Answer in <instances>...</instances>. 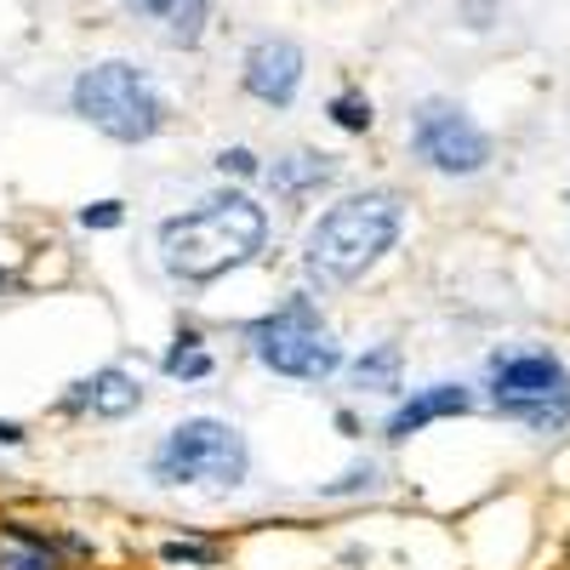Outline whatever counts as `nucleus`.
Masks as SVG:
<instances>
[{
    "mask_svg": "<svg viewBox=\"0 0 570 570\" xmlns=\"http://www.w3.org/2000/svg\"><path fill=\"white\" fill-rule=\"evenodd\" d=\"M149 473L155 485H217V491H234L246 485L252 473V445L234 422L223 416H183L177 428H166L155 456H149Z\"/></svg>",
    "mask_w": 570,
    "mask_h": 570,
    "instance_id": "423d86ee",
    "label": "nucleus"
},
{
    "mask_svg": "<svg viewBox=\"0 0 570 570\" xmlns=\"http://www.w3.org/2000/svg\"><path fill=\"white\" fill-rule=\"evenodd\" d=\"M473 405H480V394L462 389V383H428V389H411V394L389 411L383 440H389V445H405L411 434H422V428L451 422V416H468Z\"/></svg>",
    "mask_w": 570,
    "mask_h": 570,
    "instance_id": "1a4fd4ad",
    "label": "nucleus"
},
{
    "mask_svg": "<svg viewBox=\"0 0 570 570\" xmlns=\"http://www.w3.org/2000/svg\"><path fill=\"white\" fill-rule=\"evenodd\" d=\"M126 223V206L120 200H91L80 206V228H120Z\"/></svg>",
    "mask_w": 570,
    "mask_h": 570,
    "instance_id": "6ab92c4d",
    "label": "nucleus"
},
{
    "mask_svg": "<svg viewBox=\"0 0 570 570\" xmlns=\"http://www.w3.org/2000/svg\"><path fill=\"white\" fill-rule=\"evenodd\" d=\"M246 348L263 371L292 376V383H331L343 371V343L331 337V325L320 320V303L308 292H292L279 308L252 320Z\"/></svg>",
    "mask_w": 570,
    "mask_h": 570,
    "instance_id": "20e7f679",
    "label": "nucleus"
},
{
    "mask_svg": "<svg viewBox=\"0 0 570 570\" xmlns=\"http://www.w3.org/2000/svg\"><path fill=\"white\" fill-rule=\"evenodd\" d=\"M411 155L440 177H480L497 160L491 131L451 98H422L411 115Z\"/></svg>",
    "mask_w": 570,
    "mask_h": 570,
    "instance_id": "0eeeda50",
    "label": "nucleus"
},
{
    "mask_svg": "<svg viewBox=\"0 0 570 570\" xmlns=\"http://www.w3.org/2000/svg\"><path fill=\"white\" fill-rule=\"evenodd\" d=\"M405 234V200L394 188H354L337 206H325L303 234V274L320 292L365 279Z\"/></svg>",
    "mask_w": 570,
    "mask_h": 570,
    "instance_id": "f03ea898",
    "label": "nucleus"
},
{
    "mask_svg": "<svg viewBox=\"0 0 570 570\" xmlns=\"http://www.w3.org/2000/svg\"><path fill=\"white\" fill-rule=\"evenodd\" d=\"M69 104H75V115L86 126H98L115 142H149L166 126L160 86L126 58H104V63L80 69L75 86H69Z\"/></svg>",
    "mask_w": 570,
    "mask_h": 570,
    "instance_id": "39448f33",
    "label": "nucleus"
},
{
    "mask_svg": "<svg viewBox=\"0 0 570 570\" xmlns=\"http://www.w3.org/2000/svg\"><path fill=\"white\" fill-rule=\"evenodd\" d=\"M142 405V383L120 365H104L80 376V383L63 394V411H80V416H131Z\"/></svg>",
    "mask_w": 570,
    "mask_h": 570,
    "instance_id": "9d476101",
    "label": "nucleus"
},
{
    "mask_svg": "<svg viewBox=\"0 0 570 570\" xmlns=\"http://www.w3.org/2000/svg\"><path fill=\"white\" fill-rule=\"evenodd\" d=\"M126 7L137 18H149L177 46H195L206 35V18H212V0H126Z\"/></svg>",
    "mask_w": 570,
    "mask_h": 570,
    "instance_id": "ddd939ff",
    "label": "nucleus"
},
{
    "mask_svg": "<svg viewBox=\"0 0 570 570\" xmlns=\"http://www.w3.org/2000/svg\"><path fill=\"white\" fill-rule=\"evenodd\" d=\"M485 411L537 440L570 434V365L548 343H502L485 354Z\"/></svg>",
    "mask_w": 570,
    "mask_h": 570,
    "instance_id": "7ed1b4c3",
    "label": "nucleus"
},
{
    "mask_svg": "<svg viewBox=\"0 0 570 570\" xmlns=\"http://www.w3.org/2000/svg\"><path fill=\"white\" fill-rule=\"evenodd\" d=\"M263 177H268V188H274L279 200H292V206H297V200L320 195V188L337 177V160L320 155V149H297V155H279Z\"/></svg>",
    "mask_w": 570,
    "mask_h": 570,
    "instance_id": "9b49d317",
    "label": "nucleus"
},
{
    "mask_svg": "<svg viewBox=\"0 0 570 570\" xmlns=\"http://www.w3.org/2000/svg\"><path fill=\"white\" fill-rule=\"evenodd\" d=\"M160 564H183V570H217L223 564V553L212 548V542H160Z\"/></svg>",
    "mask_w": 570,
    "mask_h": 570,
    "instance_id": "dca6fc26",
    "label": "nucleus"
},
{
    "mask_svg": "<svg viewBox=\"0 0 570 570\" xmlns=\"http://www.w3.org/2000/svg\"><path fill=\"white\" fill-rule=\"evenodd\" d=\"M0 285H7V268H0Z\"/></svg>",
    "mask_w": 570,
    "mask_h": 570,
    "instance_id": "5701e85b",
    "label": "nucleus"
},
{
    "mask_svg": "<svg viewBox=\"0 0 570 570\" xmlns=\"http://www.w3.org/2000/svg\"><path fill=\"white\" fill-rule=\"evenodd\" d=\"M331 126H337V131H371V98H360V91H337V98H331Z\"/></svg>",
    "mask_w": 570,
    "mask_h": 570,
    "instance_id": "f3484780",
    "label": "nucleus"
},
{
    "mask_svg": "<svg viewBox=\"0 0 570 570\" xmlns=\"http://www.w3.org/2000/svg\"><path fill=\"white\" fill-rule=\"evenodd\" d=\"M160 371L171 376V383H206V376L217 371V360H212V348H206L200 331L183 325L177 337H171V348H166V360H160Z\"/></svg>",
    "mask_w": 570,
    "mask_h": 570,
    "instance_id": "4468645a",
    "label": "nucleus"
},
{
    "mask_svg": "<svg viewBox=\"0 0 570 570\" xmlns=\"http://www.w3.org/2000/svg\"><path fill=\"white\" fill-rule=\"evenodd\" d=\"M240 80H246V91H252L257 104H268V109H292V104H297V91H303V52H297L292 40L268 35V40H257L252 52H246Z\"/></svg>",
    "mask_w": 570,
    "mask_h": 570,
    "instance_id": "6e6552de",
    "label": "nucleus"
},
{
    "mask_svg": "<svg viewBox=\"0 0 570 570\" xmlns=\"http://www.w3.org/2000/svg\"><path fill=\"white\" fill-rule=\"evenodd\" d=\"M263 252H268V212L240 188H223L195 212L160 223V268L177 285H212L257 263Z\"/></svg>",
    "mask_w": 570,
    "mask_h": 570,
    "instance_id": "f257e3e1",
    "label": "nucleus"
},
{
    "mask_svg": "<svg viewBox=\"0 0 570 570\" xmlns=\"http://www.w3.org/2000/svg\"><path fill=\"white\" fill-rule=\"evenodd\" d=\"M376 485H383V468H376V462H354V468L337 473L331 485H320V497L337 502V497H360V491H376Z\"/></svg>",
    "mask_w": 570,
    "mask_h": 570,
    "instance_id": "a211bd4d",
    "label": "nucleus"
},
{
    "mask_svg": "<svg viewBox=\"0 0 570 570\" xmlns=\"http://www.w3.org/2000/svg\"><path fill=\"white\" fill-rule=\"evenodd\" d=\"M0 445H23V428L18 422H0Z\"/></svg>",
    "mask_w": 570,
    "mask_h": 570,
    "instance_id": "4be33fe9",
    "label": "nucleus"
},
{
    "mask_svg": "<svg viewBox=\"0 0 570 570\" xmlns=\"http://www.w3.org/2000/svg\"><path fill=\"white\" fill-rule=\"evenodd\" d=\"M348 389L354 394H383L394 400L405 389V348L400 343H371L365 354L348 360Z\"/></svg>",
    "mask_w": 570,
    "mask_h": 570,
    "instance_id": "f8f14e48",
    "label": "nucleus"
},
{
    "mask_svg": "<svg viewBox=\"0 0 570 570\" xmlns=\"http://www.w3.org/2000/svg\"><path fill=\"white\" fill-rule=\"evenodd\" d=\"M337 434H348V440H360V416H354V411H337Z\"/></svg>",
    "mask_w": 570,
    "mask_h": 570,
    "instance_id": "412c9836",
    "label": "nucleus"
},
{
    "mask_svg": "<svg viewBox=\"0 0 570 570\" xmlns=\"http://www.w3.org/2000/svg\"><path fill=\"white\" fill-rule=\"evenodd\" d=\"M217 171H223V177H228V171H234V177H257L263 166H257L252 149H223V155H217Z\"/></svg>",
    "mask_w": 570,
    "mask_h": 570,
    "instance_id": "aec40b11",
    "label": "nucleus"
},
{
    "mask_svg": "<svg viewBox=\"0 0 570 570\" xmlns=\"http://www.w3.org/2000/svg\"><path fill=\"white\" fill-rule=\"evenodd\" d=\"M7 548H0V570H63L58 564V553L46 548V537L40 531H29L23 519H7Z\"/></svg>",
    "mask_w": 570,
    "mask_h": 570,
    "instance_id": "2eb2a0df",
    "label": "nucleus"
}]
</instances>
